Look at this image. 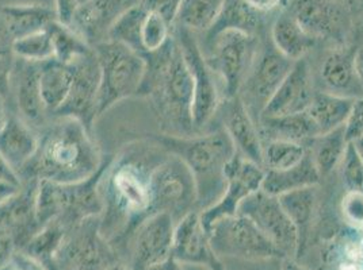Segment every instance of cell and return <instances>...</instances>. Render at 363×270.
Returning a JSON list of instances; mask_svg holds the SVG:
<instances>
[{
    "label": "cell",
    "mask_w": 363,
    "mask_h": 270,
    "mask_svg": "<svg viewBox=\"0 0 363 270\" xmlns=\"http://www.w3.org/2000/svg\"><path fill=\"white\" fill-rule=\"evenodd\" d=\"M168 154L157 142L141 134L107 157L99 182L104 203L99 230L121 259L135 230L151 216L152 175Z\"/></svg>",
    "instance_id": "obj_1"
},
{
    "label": "cell",
    "mask_w": 363,
    "mask_h": 270,
    "mask_svg": "<svg viewBox=\"0 0 363 270\" xmlns=\"http://www.w3.org/2000/svg\"><path fill=\"white\" fill-rule=\"evenodd\" d=\"M37 135V151L19 172L21 182L74 184L90 179L105 163L94 131L74 118L50 117Z\"/></svg>",
    "instance_id": "obj_2"
},
{
    "label": "cell",
    "mask_w": 363,
    "mask_h": 270,
    "mask_svg": "<svg viewBox=\"0 0 363 270\" xmlns=\"http://www.w3.org/2000/svg\"><path fill=\"white\" fill-rule=\"evenodd\" d=\"M145 74L136 98L150 102L160 133L197 134L193 122L194 87L189 66L175 35L162 49L143 56Z\"/></svg>",
    "instance_id": "obj_3"
},
{
    "label": "cell",
    "mask_w": 363,
    "mask_h": 270,
    "mask_svg": "<svg viewBox=\"0 0 363 270\" xmlns=\"http://www.w3.org/2000/svg\"><path fill=\"white\" fill-rule=\"evenodd\" d=\"M145 135L169 154L181 158L190 169L197 187L198 211L211 207L224 194L225 168L235 157L236 149L221 127L190 136L163 133Z\"/></svg>",
    "instance_id": "obj_4"
},
{
    "label": "cell",
    "mask_w": 363,
    "mask_h": 270,
    "mask_svg": "<svg viewBox=\"0 0 363 270\" xmlns=\"http://www.w3.org/2000/svg\"><path fill=\"white\" fill-rule=\"evenodd\" d=\"M107 157L101 169L87 180L74 184L38 181L35 211L41 227L55 221L69 231L79 223L102 215L104 203L99 192V182L106 166Z\"/></svg>",
    "instance_id": "obj_5"
},
{
    "label": "cell",
    "mask_w": 363,
    "mask_h": 270,
    "mask_svg": "<svg viewBox=\"0 0 363 270\" xmlns=\"http://www.w3.org/2000/svg\"><path fill=\"white\" fill-rule=\"evenodd\" d=\"M101 68L98 117L126 99L136 98L145 74V60L121 42L106 40L92 47Z\"/></svg>",
    "instance_id": "obj_6"
},
{
    "label": "cell",
    "mask_w": 363,
    "mask_h": 270,
    "mask_svg": "<svg viewBox=\"0 0 363 270\" xmlns=\"http://www.w3.org/2000/svg\"><path fill=\"white\" fill-rule=\"evenodd\" d=\"M201 49L221 83L224 98L238 96L259 53L255 34L225 29L206 35Z\"/></svg>",
    "instance_id": "obj_7"
},
{
    "label": "cell",
    "mask_w": 363,
    "mask_h": 270,
    "mask_svg": "<svg viewBox=\"0 0 363 270\" xmlns=\"http://www.w3.org/2000/svg\"><path fill=\"white\" fill-rule=\"evenodd\" d=\"M174 35L179 42L183 57L193 78L194 127L197 134L205 133V129L216 118L224 99L221 83L205 59V54L196 38V33L175 25Z\"/></svg>",
    "instance_id": "obj_8"
},
{
    "label": "cell",
    "mask_w": 363,
    "mask_h": 270,
    "mask_svg": "<svg viewBox=\"0 0 363 270\" xmlns=\"http://www.w3.org/2000/svg\"><path fill=\"white\" fill-rule=\"evenodd\" d=\"M151 215L164 212L175 223L191 211H198L196 181L186 164L168 154L152 175Z\"/></svg>",
    "instance_id": "obj_9"
},
{
    "label": "cell",
    "mask_w": 363,
    "mask_h": 270,
    "mask_svg": "<svg viewBox=\"0 0 363 270\" xmlns=\"http://www.w3.org/2000/svg\"><path fill=\"white\" fill-rule=\"evenodd\" d=\"M121 257L99 230V218H91L71 228L53 259L61 270H107Z\"/></svg>",
    "instance_id": "obj_10"
},
{
    "label": "cell",
    "mask_w": 363,
    "mask_h": 270,
    "mask_svg": "<svg viewBox=\"0 0 363 270\" xmlns=\"http://www.w3.org/2000/svg\"><path fill=\"white\" fill-rule=\"evenodd\" d=\"M214 253L248 261L285 258L257 225L240 213L223 218L206 228Z\"/></svg>",
    "instance_id": "obj_11"
},
{
    "label": "cell",
    "mask_w": 363,
    "mask_h": 270,
    "mask_svg": "<svg viewBox=\"0 0 363 270\" xmlns=\"http://www.w3.org/2000/svg\"><path fill=\"white\" fill-rule=\"evenodd\" d=\"M238 213L248 218L285 258L298 254V234L277 196L262 189L247 197Z\"/></svg>",
    "instance_id": "obj_12"
},
{
    "label": "cell",
    "mask_w": 363,
    "mask_h": 270,
    "mask_svg": "<svg viewBox=\"0 0 363 270\" xmlns=\"http://www.w3.org/2000/svg\"><path fill=\"white\" fill-rule=\"evenodd\" d=\"M266 170L263 166L244 158L239 153L225 168V189L221 197L205 210L199 211L201 222L208 227L228 216L238 215L242 201L262 189Z\"/></svg>",
    "instance_id": "obj_13"
},
{
    "label": "cell",
    "mask_w": 363,
    "mask_h": 270,
    "mask_svg": "<svg viewBox=\"0 0 363 270\" xmlns=\"http://www.w3.org/2000/svg\"><path fill=\"white\" fill-rule=\"evenodd\" d=\"M294 62L282 56L274 46L259 50L239 92L254 119L259 120L264 107L288 76Z\"/></svg>",
    "instance_id": "obj_14"
},
{
    "label": "cell",
    "mask_w": 363,
    "mask_h": 270,
    "mask_svg": "<svg viewBox=\"0 0 363 270\" xmlns=\"http://www.w3.org/2000/svg\"><path fill=\"white\" fill-rule=\"evenodd\" d=\"M175 221L164 212L153 213L137 227L126 245L128 266L145 270L172 257Z\"/></svg>",
    "instance_id": "obj_15"
},
{
    "label": "cell",
    "mask_w": 363,
    "mask_h": 270,
    "mask_svg": "<svg viewBox=\"0 0 363 270\" xmlns=\"http://www.w3.org/2000/svg\"><path fill=\"white\" fill-rule=\"evenodd\" d=\"M74 68V81L67 100L53 117H67L82 122L94 131L98 117V98L101 87V68L92 52L71 64Z\"/></svg>",
    "instance_id": "obj_16"
},
{
    "label": "cell",
    "mask_w": 363,
    "mask_h": 270,
    "mask_svg": "<svg viewBox=\"0 0 363 270\" xmlns=\"http://www.w3.org/2000/svg\"><path fill=\"white\" fill-rule=\"evenodd\" d=\"M288 11L318 41L339 42L347 33V13L337 0H291Z\"/></svg>",
    "instance_id": "obj_17"
},
{
    "label": "cell",
    "mask_w": 363,
    "mask_h": 270,
    "mask_svg": "<svg viewBox=\"0 0 363 270\" xmlns=\"http://www.w3.org/2000/svg\"><path fill=\"white\" fill-rule=\"evenodd\" d=\"M172 258L181 265H197L208 270H227L214 253L199 211H191L175 223Z\"/></svg>",
    "instance_id": "obj_18"
},
{
    "label": "cell",
    "mask_w": 363,
    "mask_h": 270,
    "mask_svg": "<svg viewBox=\"0 0 363 270\" xmlns=\"http://www.w3.org/2000/svg\"><path fill=\"white\" fill-rule=\"evenodd\" d=\"M10 105L19 118L35 130L50 118L41 96L40 62L16 59L10 81Z\"/></svg>",
    "instance_id": "obj_19"
},
{
    "label": "cell",
    "mask_w": 363,
    "mask_h": 270,
    "mask_svg": "<svg viewBox=\"0 0 363 270\" xmlns=\"http://www.w3.org/2000/svg\"><path fill=\"white\" fill-rule=\"evenodd\" d=\"M217 115L221 117L223 130L230 138L236 153L244 158L262 166L263 141L259 133L257 120L250 114L242 98H224Z\"/></svg>",
    "instance_id": "obj_20"
},
{
    "label": "cell",
    "mask_w": 363,
    "mask_h": 270,
    "mask_svg": "<svg viewBox=\"0 0 363 270\" xmlns=\"http://www.w3.org/2000/svg\"><path fill=\"white\" fill-rule=\"evenodd\" d=\"M313 72L306 59L296 61L288 76L284 78L270 102L264 107L260 118L284 117L308 110L315 98ZM259 118V119H260Z\"/></svg>",
    "instance_id": "obj_21"
},
{
    "label": "cell",
    "mask_w": 363,
    "mask_h": 270,
    "mask_svg": "<svg viewBox=\"0 0 363 270\" xmlns=\"http://www.w3.org/2000/svg\"><path fill=\"white\" fill-rule=\"evenodd\" d=\"M38 181L22 182L21 191L0 206V231L9 234L21 252L43 228L35 211V192Z\"/></svg>",
    "instance_id": "obj_22"
},
{
    "label": "cell",
    "mask_w": 363,
    "mask_h": 270,
    "mask_svg": "<svg viewBox=\"0 0 363 270\" xmlns=\"http://www.w3.org/2000/svg\"><path fill=\"white\" fill-rule=\"evenodd\" d=\"M318 78L324 92L350 99L363 98L357 71V50L345 46L330 49L320 64Z\"/></svg>",
    "instance_id": "obj_23"
},
{
    "label": "cell",
    "mask_w": 363,
    "mask_h": 270,
    "mask_svg": "<svg viewBox=\"0 0 363 270\" xmlns=\"http://www.w3.org/2000/svg\"><path fill=\"white\" fill-rule=\"evenodd\" d=\"M128 8L123 0H92L79 7L71 28L94 47L106 41L108 31Z\"/></svg>",
    "instance_id": "obj_24"
},
{
    "label": "cell",
    "mask_w": 363,
    "mask_h": 270,
    "mask_svg": "<svg viewBox=\"0 0 363 270\" xmlns=\"http://www.w3.org/2000/svg\"><path fill=\"white\" fill-rule=\"evenodd\" d=\"M37 146V130L13 112L7 124L0 131V153L18 176L23 166L33 158Z\"/></svg>",
    "instance_id": "obj_25"
},
{
    "label": "cell",
    "mask_w": 363,
    "mask_h": 270,
    "mask_svg": "<svg viewBox=\"0 0 363 270\" xmlns=\"http://www.w3.org/2000/svg\"><path fill=\"white\" fill-rule=\"evenodd\" d=\"M321 181L318 168L309 153L297 165L284 170H266L262 191L272 196H281L309 187H318Z\"/></svg>",
    "instance_id": "obj_26"
},
{
    "label": "cell",
    "mask_w": 363,
    "mask_h": 270,
    "mask_svg": "<svg viewBox=\"0 0 363 270\" xmlns=\"http://www.w3.org/2000/svg\"><path fill=\"white\" fill-rule=\"evenodd\" d=\"M0 16L14 40L46 30L56 20L55 10L45 4H6Z\"/></svg>",
    "instance_id": "obj_27"
},
{
    "label": "cell",
    "mask_w": 363,
    "mask_h": 270,
    "mask_svg": "<svg viewBox=\"0 0 363 270\" xmlns=\"http://www.w3.org/2000/svg\"><path fill=\"white\" fill-rule=\"evenodd\" d=\"M272 46L291 61L306 59L308 53H311L318 44V40L303 30L288 10L275 19L272 29Z\"/></svg>",
    "instance_id": "obj_28"
},
{
    "label": "cell",
    "mask_w": 363,
    "mask_h": 270,
    "mask_svg": "<svg viewBox=\"0 0 363 270\" xmlns=\"http://www.w3.org/2000/svg\"><path fill=\"white\" fill-rule=\"evenodd\" d=\"M257 122L262 141L275 139L306 143L318 135V127L306 111L284 117H263Z\"/></svg>",
    "instance_id": "obj_29"
},
{
    "label": "cell",
    "mask_w": 363,
    "mask_h": 270,
    "mask_svg": "<svg viewBox=\"0 0 363 270\" xmlns=\"http://www.w3.org/2000/svg\"><path fill=\"white\" fill-rule=\"evenodd\" d=\"M74 81L72 65L50 60L40 64V88L49 117H53L68 98Z\"/></svg>",
    "instance_id": "obj_30"
},
{
    "label": "cell",
    "mask_w": 363,
    "mask_h": 270,
    "mask_svg": "<svg viewBox=\"0 0 363 270\" xmlns=\"http://www.w3.org/2000/svg\"><path fill=\"white\" fill-rule=\"evenodd\" d=\"M281 206L288 213L289 219L296 227L298 234V254H301L312 230V222L318 210V191L316 187L303 188L298 191L278 196ZM297 254V255H298Z\"/></svg>",
    "instance_id": "obj_31"
},
{
    "label": "cell",
    "mask_w": 363,
    "mask_h": 270,
    "mask_svg": "<svg viewBox=\"0 0 363 270\" xmlns=\"http://www.w3.org/2000/svg\"><path fill=\"white\" fill-rule=\"evenodd\" d=\"M348 143L345 126L335 129L330 133L318 135L305 143L308 153L318 168L321 180L339 168Z\"/></svg>",
    "instance_id": "obj_32"
},
{
    "label": "cell",
    "mask_w": 363,
    "mask_h": 270,
    "mask_svg": "<svg viewBox=\"0 0 363 270\" xmlns=\"http://www.w3.org/2000/svg\"><path fill=\"white\" fill-rule=\"evenodd\" d=\"M354 99L318 90L306 112L318 127V135L330 133L345 126Z\"/></svg>",
    "instance_id": "obj_33"
},
{
    "label": "cell",
    "mask_w": 363,
    "mask_h": 270,
    "mask_svg": "<svg viewBox=\"0 0 363 270\" xmlns=\"http://www.w3.org/2000/svg\"><path fill=\"white\" fill-rule=\"evenodd\" d=\"M227 0H182L177 25L193 33H206L216 23Z\"/></svg>",
    "instance_id": "obj_34"
},
{
    "label": "cell",
    "mask_w": 363,
    "mask_h": 270,
    "mask_svg": "<svg viewBox=\"0 0 363 270\" xmlns=\"http://www.w3.org/2000/svg\"><path fill=\"white\" fill-rule=\"evenodd\" d=\"M48 33L53 47V59L62 64L71 65L92 52V47L72 28L64 26L57 20L49 25Z\"/></svg>",
    "instance_id": "obj_35"
},
{
    "label": "cell",
    "mask_w": 363,
    "mask_h": 270,
    "mask_svg": "<svg viewBox=\"0 0 363 270\" xmlns=\"http://www.w3.org/2000/svg\"><path fill=\"white\" fill-rule=\"evenodd\" d=\"M67 234L68 230L53 221L44 225L21 252L30 255L48 266L49 262L53 264V259L60 250Z\"/></svg>",
    "instance_id": "obj_36"
},
{
    "label": "cell",
    "mask_w": 363,
    "mask_h": 270,
    "mask_svg": "<svg viewBox=\"0 0 363 270\" xmlns=\"http://www.w3.org/2000/svg\"><path fill=\"white\" fill-rule=\"evenodd\" d=\"M306 153L305 143L300 142L263 141L262 166L264 170H284L303 161Z\"/></svg>",
    "instance_id": "obj_37"
},
{
    "label": "cell",
    "mask_w": 363,
    "mask_h": 270,
    "mask_svg": "<svg viewBox=\"0 0 363 270\" xmlns=\"http://www.w3.org/2000/svg\"><path fill=\"white\" fill-rule=\"evenodd\" d=\"M174 28L164 18L144 11L140 26V54L144 56L162 49L172 37Z\"/></svg>",
    "instance_id": "obj_38"
},
{
    "label": "cell",
    "mask_w": 363,
    "mask_h": 270,
    "mask_svg": "<svg viewBox=\"0 0 363 270\" xmlns=\"http://www.w3.org/2000/svg\"><path fill=\"white\" fill-rule=\"evenodd\" d=\"M14 53L16 59L40 64L53 59V47L48 29L14 40Z\"/></svg>",
    "instance_id": "obj_39"
},
{
    "label": "cell",
    "mask_w": 363,
    "mask_h": 270,
    "mask_svg": "<svg viewBox=\"0 0 363 270\" xmlns=\"http://www.w3.org/2000/svg\"><path fill=\"white\" fill-rule=\"evenodd\" d=\"M14 38L7 30L0 16V96L6 98L10 103V81L16 66Z\"/></svg>",
    "instance_id": "obj_40"
},
{
    "label": "cell",
    "mask_w": 363,
    "mask_h": 270,
    "mask_svg": "<svg viewBox=\"0 0 363 270\" xmlns=\"http://www.w3.org/2000/svg\"><path fill=\"white\" fill-rule=\"evenodd\" d=\"M339 168L346 192H363V161L351 142Z\"/></svg>",
    "instance_id": "obj_41"
},
{
    "label": "cell",
    "mask_w": 363,
    "mask_h": 270,
    "mask_svg": "<svg viewBox=\"0 0 363 270\" xmlns=\"http://www.w3.org/2000/svg\"><path fill=\"white\" fill-rule=\"evenodd\" d=\"M340 211L348 225L363 231V192H346Z\"/></svg>",
    "instance_id": "obj_42"
},
{
    "label": "cell",
    "mask_w": 363,
    "mask_h": 270,
    "mask_svg": "<svg viewBox=\"0 0 363 270\" xmlns=\"http://www.w3.org/2000/svg\"><path fill=\"white\" fill-rule=\"evenodd\" d=\"M182 0H138L137 4L147 13L164 18L171 26L177 25Z\"/></svg>",
    "instance_id": "obj_43"
},
{
    "label": "cell",
    "mask_w": 363,
    "mask_h": 270,
    "mask_svg": "<svg viewBox=\"0 0 363 270\" xmlns=\"http://www.w3.org/2000/svg\"><path fill=\"white\" fill-rule=\"evenodd\" d=\"M345 131L348 142L363 135V98L354 99L350 115L345 123Z\"/></svg>",
    "instance_id": "obj_44"
},
{
    "label": "cell",
    "mask_w": 363,
    "mask_h": 270,
    "mask_svg": "<svg viewBox=\"0 0 363 270\" xmlns=\"http://www.w3.org/2000/svg\"><path fill=\"white\" fill-rule=\"evenodd\" d=\"M79 7L80 6H79L77 0H55L53 10H55L56 20L64 26L71 28Z\"/></svg>",
    "instance_id": "obj_45"
},
{
    "label": "cell",
    "mask_w": 363,
    "mask_h": 270,
    "mask_svg": "<svg viewBox=\"0 0 363 270\" xmlns=\"http://www.w3.org/2000/svg\"><path fill=\"white\" fill-rule=\"evenodd\" d=\"M0 270H49V268L30 255L23 252H16L13 259L7 265L1 266Z\"/></svg>",
    "instance_id": "obj_46"
},
{
    "label": "cell",
    "mask_w": 363,
    "mask_h": 270,
    "mask_svg": "<svg viewBox=\"0 0 363 270\" xmlns=\"http://www.w3.org/2000/svg\"><path fill=\"white\" fill-rule=\"evenodd\" d=\"M16 252L19 250L14 240L9 234L0 231V268L11 261Z\"/></svg>",
    "instance_id": "obj_47"
},
{
    "label": "cell",
    "mask_w": 363,
    "mask_h": 270,
    "mask_svg": "<svg viewBox=\"0 0 363 270\" xmlns=\"http://www.w3.org/2000/svg\"><path fill=\"white\" fill-rule=\"evenodd\" d=\"M248 7L257 13H267L275 10L284 0H242Z\"/></svg>",
    "instance_id": "obj_48"
},
{
    "label": "cell",
    "mask_w": 363,
    "mask_h": 270,
    "mask_svg": "<svg viewBox=\"0 0 363 270\" xmlns=\"http://www.w3.org/2000/svg\"><path fill=\"white\" fill-rule=\"evenodd\" d=\"M22 184H14L10 181L0 180V206L13 199L21 191Z\"/></svg>",
    "instance_id": "obj_49"
},
{
    "label": "cell",
    "mask_w": 363,
    "mask_h": 270,
    "mask_svg": "<svg viewBox=\"0 0 363 270\" xmlns=\"http://www.w3.org/2000/svg\"><path fill=\"white\" fill-rule=\"evenodd\" d=\"M0 180L10 181L14 184H22L16 170L7 163V160L0 153Z\"/></svg>",
    "instance_id": "obj_50"
},
{
    "label": "cell",
    "mask_w": 363,
    "mask_h": 270,
    "mask_svg": "<svg viewBox=\"0 0 363 270\" xmlns=\"http://www.w3.org/2000/svg\"><path fill=\"white\" fill-rule=\"evenodd\" d=\"M13 108L9 103V100L3 96H0V131L4 129V126L7 124V122L10 119L11 114H13Z\"/></svg>",
    "instance_id": "obj_51"
},
{
    "label": "cell",
    "mask_w": 363,
    "mask_h": 270,
    "mask_svg": "<svg viewBox=\"0 0 363 270\" xmlns=\"http://www.w3.org/2000/svg\"><path fill=\"white\" fill-rule=\"evenodd\" d=\"M145 270H182V265L177 259L169 257L166 261H163L160 264H156V265H153L151 268Z\"/></svg>",
    "instance_id": "obj_52"
},
{
    "label": "cell",
    "mask_w": 363,
    "mask_h": 270,
    "mask_svg": "<svg viewBox=\"0 0 363 270\" xmlns=\"http://www.w3.org/2000/svg\"><path fill=\"white\" fill-rule=\"evenodd\" d=\"M279 270H306L300 264L294 261V258H282L281 269Z\"/></svg>",
    "instance_id": "obj_53"
},
{
    "label": "cell",
    "mask_w": 363,
    "mask_h": 270,
    "mask_svg": "<svg viewBox=\"0 0 363 270\" xmlns=\"http://www.w3.org/2000/svg\"><path fill=\"white\" fill-rule=\"evenodd\" d=\"M357 71H358V76H359V81H361L363 90V49L357 50Z\"/></svg>",
    "instance_id": "obj_54"
},
{
    "label": "cell",
    "mask_w": 363,
    "mask_h": 270,
    "mask_svg": "<svg viewBox=\"0 0 363 270\" xmlns=\"http://www.w3.org/2000/svg\"><path fill=\"white\" fill-rule=\"evenodd\" d=\"M351 143H352L354 149L357 151L358 155L361 157V160L363 161V135L359 136V138H357V139H354Z\"/></svg>",
    "instance_id": "obj_55"
},
{
    "label": "cell",
    "mask_w": 363,
    "mask_h": 270,
    "mask_svg": "<svg viewBox=\"0 0 363 270\" xmlns=\"http://www.w3.org/2000/svg\"><path fill=\"white\" fill-rule=\"evenodd\" d=\"M107 270H130V268L125 262H122V259H120L116 264H113Z\"/></svg>",
    "instance_id": "obj_56"
},
{
    "label": "cell",
    "mask_w": 363,
    "mask_h": 270,
    "mask_svg": "<svg viewBox=\"0 0 363 270\" xmlns=\"http://www.w3.org/2000/svg\"><path fill=\"white\" fill-rule=\"evenodd\" d=\"M123 1H125V4H126L128 7H132V6L137 4V1H138V0H123Z\"/></svg>",
    "instance_id": "obj_57"
},
{
    "label": "cell",
    "mask_w": 363,
    "mask_h": 270,
    "mask_svg": "<svg viewBox=\"0 0 363 270\" xmlns=\"http://www.w3.org/2000/svg\"><path fill=\"white\" fill-rule=\"evenodd\" d=\"M92 0H77V3H79V6H84V4H87V3H90Z\"/></svg>",
    "instance_id": "obj_58"
},
{
    "label": "cell",
    "mask_w": 363,
    "mask_h": 270,
    "mask_svg": "<svg viewBox=\"0 0 363 270\" xmlns=\"http://www.w3.org/2000/svg\"><path fill=\"white\" fill-rule=\"evenodd\" d=\"M337 1H339V0H337Z\"/></svg>",
    "instance_id": "obj_59"
}]
</instances>
